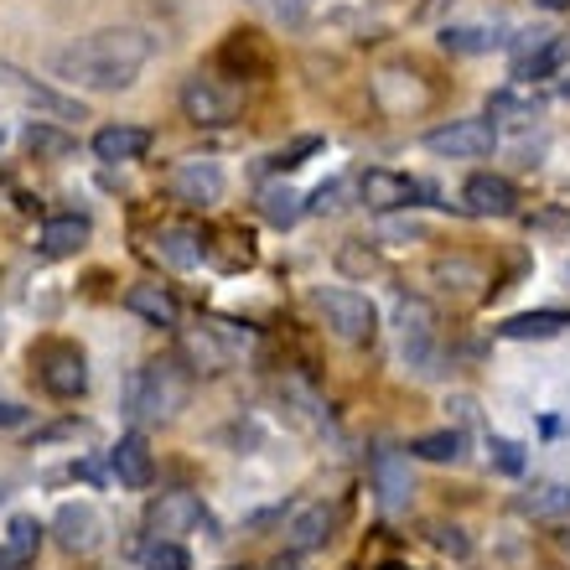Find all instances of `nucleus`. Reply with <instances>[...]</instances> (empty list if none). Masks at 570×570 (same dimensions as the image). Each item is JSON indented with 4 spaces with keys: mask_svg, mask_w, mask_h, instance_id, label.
I'll list each match as a JSON object with an SVG mask.
<instances>
[{
    "mask_svg": "<svg viewBox=\"0 0 570 570\" xmlns=\"http://www.w3.org/2000/svg\"><path fill=\"white\" fill-rule=\"evenodd\" d=\"M259 213H265L271 228H296L301 213H306V197H301L296 187H285V181H271V187L259 193Z\"/></svg>",
    "mask_w": 570,
    "mask_h": 570,
    "instance_id": "23",
    "label": "nucleus"
},
{
    "mask_svg": "<svg viewBox=\"0 0 570 570\" xmlns=\"http://www.w3.org/2000/svg\"><path fill=\"white\" fill-rule=\"evenodd\" d=\"M171 193L181 197V203H218L224 197V166L218 161H181L177 171H171Z\"/></svg>",
    "mask_w": 570,
    "mask_h": 570,
    "instance_id": "15",
    "label": "nucleus"
},
{
    "mask_svg": "<svg viewBox=\"0 0 570 570\" xmlns=\"http://www.w3.org/2000/svg\"><path fill=\"white\" fill-rule=\"evenodd\" d=\"M146 524H150L156 540H161V534H187V529L203 524V503H197L193 493H161L156 503H150Z\"/></svg>",
    "mask_w": 570,
    "mask_h": 570,
    "instance_id": "16",
    "label": "nucleus"
},
{
    "mask_svg": "<svg viewBox=\"0 0 570 570\" xmlns=\"http://www.w3.org/2000/svg\"><path fill=\"white\" fill-rule=\"evenodd\" d=\"M488 451H493L498 472H509V478H519V472H524V446H519V441H503V435H493V441H488Z\"/></svg>",
    "mask_w": 570,
    "mask_h": 570,
    "instance_id": "31",
    "label": "nucleus"
},
{
    "mask_svg": "<svg viewBox=\"0 0 570 570\" xmlns=\"http://www.w3.org/2000/svg\"><path fill=\"white\" fill-rule=\"evenodd\" d=\"M332 529H337V509H327V503H312V509H301L291 524H285V550H296V556H306V550H322V544L332 540Z\"/></svg>",
    "mask_w": 570,
    "mask_h": 570,
    "instance_id": "19",
    "label": "nucleus"
},
{
    "mask_svg": "<svg viewBox=\"0 0 570 570\" xmlns=\"http://www.w3.org/2000/svg\"><path fill=\"white\" fill-rule=\"evenodd\" d=\"M534 94H524V89H503V94H493V115H524V120H534Z\"/></svg>",
    "mask_w": 570,
    "mask_h": 570,
    "instance_id": "32",
    "label": "nucleus"
},
{
    "mask_svg": "<svg viewBox=\"0 0 570 570\" xmlns=\"http://www.w3.org/2000/svg\"><path fill=\"white\" fill-rule=\"evenodd\" d=\"M37 544H42V524L31 519V513H16L11 524H6V540H0V550L16 560H37Z\"/></svg>",
    "mask_w": 570,
    "mask_h": 570,
    "instance_id": "26",
    "label": "nucleus"
},
{
    "mask_svg": "<svg viewBox=\"0 0 570 570\" xmlns=\"http://www.w3.org/2000/svg\"><path fill=\"white\" fill-rule=\"evenodd\" d=\"M374 488H379V503H384V513H405L410 509V462L405 451L394 446H379L374 451Z\"/></svg>",
    "mask_w": 570,
    "mask_h": 570,
    "instance_id": "12",
    "label": "nucleus"
},
{
    "mask_svg": "<svg viewBox=\"0 0 570 570\" xmlns=\"http://www.w3.org/2000/svg\"><path fill=\"white\" fill-rule=\"evenodd\" d=\"M140 570H193V556L177 540H150L146 556H140Z\"/></svg>",
    "mask_w": 570,
    "mask_h": 570,
    "instance_id": "28",
    "label": "nucleus"
},
{
    "mask_svg": "<svg viewBox=\"0 0 570 570\" xmlns=\"http://www.w3.org/2000/svg\"><path fill=\"white\" fill-rule=\"evenodd\" d=\"M534 6H544V11H570V0H534Z\"/></svg>",
    "mask_w": 570,
    "mask_h": 570,
    "instance_id": "36",
    "label": "nucleus"
},
{
    "mask_svg": "<svg viewBox=\"0 0 570 570\" xmlns=\"http://www.w3.org/2000/svg\"><path fill=\"white\" fill-rule=\"evenodd\" d=\"M566 58H570L566 37H556V31H529L524 42H519V52H513V73L524 78V83H534V78L556 73Z\"/></svg>",
    "mask_w": 570,
    "mask_h": 570,
    "instance_id": "11",
    "label": "nucleus"
},
{
    "mask_svg": "<svg viewBox=\"0 0 570 570\" xmlns=\"http://www.w3.org/2000/svg\"><path fill=\"white\" fill-rule=\"evenodd\" d=\"M109 472H115L125 488H150V478H156V456H150L146 435L140 431L120 435V441L109 446Z\"/></svg>",
    "mask_w": 570,
    "mask_h": 570,
    "instance_id": "14",
    "label": "nucleus"
},
{
    "mask_svg": "<svg viewBox=\"0 0 570 570\" xmlns=\"http://www.w3.org/2000/svg\"><path fill=\"white\" fill-rule=\"evenodd\" d=\"M37 379H42V390L52 400H78L89 390V363H83V353L73 343H52L37 353Z\"/></svg>",
    "mask_w": 570,
    "mask_h": 570,
    "instance_id": "5",
    "label": "nucleus"
},
{
    "mask_svg": "<svg viewBox=\"0 0 570 570\" xmlns=\"http://www.w3.org/2000/svg\"><path fill=\"white\" fill-rule=\"evenodd\" d=\"M89 218L83 213H62V218H47L42 224V234H37V249H42L47 259H68V255H78L83 244H89Z\"/></svg>",
    "mask_w": 570,
    "mask_h": 570,
    "instance_id": "20",
    "label": "nucleus"
},
{
    "mask_svg": "<svg viewBox=\"0 0 570 570\" xmlns=\"http://www.w3.org/2000/svg\"><path fill=\"white\" fill-rule=\"evenodd\" d=\"M498 146V125L493 120H451L435 125L425 136V150L435 156H456V161H472V156H488Z\"/></svg>",
    "mask_w": 570,
    "mask_h": 570,
    "instance_id": "6",
    "label": "nucleus"
},
{
    "mask_svg": "<svg viewBox=\"0 0 570 570\" xmlns=\"http://www.w3.org/2000/svg\"><path fill=\"white\" fill-rule=\"evenodd\" d=\"M21 146L37 156V161H68L78 150V140L68 136V130H58V125H47V120H37V125H27V136H21Z\"/></svg>",
    "mask_w": 570,
    "mask_h": 570,
    "instance_id": "24",
    "label": "nucleus"
},
{
    "mask_svg": "<svg viewBox=\"0 0 570 570\" xmlns=\"http://www.w3.org/2000/svg\"><path fill=\"white\" fill-rule=\"evenodd\" d=\"M384 570H410V566H384Z\"/></svg>",
    "mask_w": 570,
    "mask_h": 570,
    "instance_id": "38",
    "label": "nucleus"
},
{
    "mask_svg": "<svg viewBox=\"0 0 570 570\" xmlns=\"http://www.w3.org/2000/svg\"><path fill=\"white\" fill-rule=\"evenodd\" d=\"M566 327H570L566 312H524V316L498 322V337H509V343H529V337H560Z\"/></svg>",
    "mask_w": 570,
    "mask_h": 570,
    "instance_id": "22",
    "label": "nucleus"
},
{
    "mask_svg": "<svg viewBox=\"0 0 570 570\" xmlns=\"http://www.w3.org/2000/svg\"><path fill=\"white\" fill-rule=\"evenodd\" d=\"M0 150H6V125H0Z\"/></svg>",
    "mask_w": 570,
    "mask_h": 570,
    "instance_id": "37",
    "label": "nucleus"
},
{
    "mask_svg": "<svg viewBox=\"0 0 570 570\" xmlns=\"http://www.w3.org/2000/svg\"><path fill=\"white\" fill-rule=\"evenodd\" d=\"M181 115L193 125H203V130H218V125H234V115H239V99H234V89H224L218 78H187L181 83Z\"/></svg>",
    "mask_w": 570,
    "mask_h": 570,
    "instance_id": "4",
    "label": "nucleus"
},
{
    "mask_svg": "<svg viewBox=\"0 0 570 570\" xmlns=\"http://www.w3.org/2000/svg\"><path fill=\"white\" fill-rule=\"evenodd\" d=\"M400 332H405V358L435 374V312L425 301H400Z\"/></svg>",
    "mask_w": 570,
    "mask_h": 570,
    "instance_id": "10",
    "label": "nucleus"
},
{
    "mask_svg": "<svg viewBox=\"0 0 570 570\" xmlns=\"http://www.w3.org/2000/svg\"><path fill=\"white\" fill-rule=\"evenodd\" d=\"M410 456H421V462H456L462 456V435L456 431H425L410 441Z\"/></svg>",
    "mask_w": 570,
    "mask_h": 570,
    "instance_id": "27",
    "label": "nucleus"
},
{
    "mask_svg": "<svg viewBox=\"0 0 570 570\" xmlns=\"http://www.w3.org/2000/svg\"><path fill=\"white\" fill-rule=\"evenodd\" d=\"M125 312H136L140 322H150V327H177V301L166 296L161 285H130L125 291Z\"/></svg>",
    "mask_w": 570,
    "mask_h": 570,
    "instance_id": "21",
    "label": "nucleus"
},
{
    "mask_svg": "<svg viewBox=\"0 0 570 570\" xmlns=\"http://www.w3.org/2000/svg\"><path fill=\"white\" fill-rule=\"evenodd\" d=\"M187 405V374L181 363H140L136 374L125 379V415L130 421H171Z\"/></svg>",
    "mask_w": 570,
    "mask_h": 570,
    "instance_id": "2",
    "label": "nucleus"
},
{
    "mask_svg": "<svg viewBox=\"0 0 570 570\" xmlns=\"http://www.w3.org/2000/svg\"><path fill=\"white\" fill-rule=\"evenodd\" d=\"M16 425H27V410L16 400H0V431H16Z\"/></svg>",
    "mask_w": 570,
    "mask_h": 570,
    "instance_id": "34",
    "label": "nucleus"
},
{
    "mask_svg": "<svg viewBox=\"0 0 570 570\" xmlns=\"http://www.w3.org/2000/svg\"><path fill=\"white\" fill-rule=\"evenodd\" d=\"M337 208H343V181H327V187L306 203V213H337Z\"/></svg>",
    "mask_w": 570,
    "mask_h": 570,
    "instance_id": "33",
    "label": "nucleus"
},
{
    "mask_svg": "<svg viewBox=\"0 0 570 570\" xmlns=\"http://www.w3.org/2000/svg\"><path fill=\"white\" fill-rule=\"evenodd\" d=\"M316 312L327 316V327L337 343L347 347H363V343H374V332H379V312H374V301L358 296V291H316Z\"/></svg>",
    "mask_w": 570,
    "mask_h": 570,
    "instance_id": "3",
    "label": "nucleus"
},
{
    "mask_svg": "<svg viewBox=\"0 0 570 570\" xmlns=\"http://www.w3.org/2000/svg\"><path fill=\"white\" fill-rule=\"evenodd\" d=\"M187 353L197 358V368H203V374H218V368L228 363V353L213 343V332H203V337H187Z\"/></svg>",
    "mask_w": 570,
    "mask_h": 570,
    "instance_id": "30",
    "label": "nucleus"
},
{
    "mask_svg": "<svg viewBox=\"0 0 570 570\" xmlns=\"http://www.w3.org/2000/svg\"><path fill=\"white\" fill-rule=\"evenodd\" d=\"M566 509H570V488H560V482H544V488H534L524 498V513H534V519H560Z\"/></svg>",
    "mask_w": 570,
    "mask_h": 570,
    "instance_id": "29",
    "label": "nucleus"
},
{
    "mask_svg": "<svg viewBox=\"0 0 570 570\" xmlns=\"http://www.w3.org/2000/svg\"><path fill=\"white\" fill-rule=\"evenodd\" d=\"M52 540L68 550V556H94L105 544V519L94 503H62L58 519H52Z\"/></svg>",
    "mask_w": 570,
    "mask_h": 570,
    "instance_id": "7",
    "label": "nucleus"
},
{
    "mask_svg": "<svg viewBox=\"0 0 570 570\" xmlns=\"http://www.w3.org/2000/svg\"><path fill=\"white\" fill-rule=\"evenodd\" d=\"M0 570H31V560H16V556H6V550H0Z\"/></svg>",
    "mask_w": 570,
    "mask_h": 570,
    "instance_id": "35",
    "label": "nucleus"
},
{
    "mask_svg": "<svg viewBox=\"0 0 570 570\" xmlns=\"http://www.w3.org/2000/svg\"><path fill=\"white\" fill-rule=\"evenodd\" d=\"M94 156L109 166H120V161H140L150 150V130L146 125H105V130H94Z\"/></svg>",
    "mask_w": 570,
    "mask_h": 570,
    "instance_id": "17",
    "label": "nucleus"
},
{
    "mask_svg": "<svg viewBox=\"0 0 570 570\" xmlns=\"http://www.w3.org/2000/svg\"><path fill=\"white\" fill-rule=\"evenodd\" d=\"M0 83H6L16 99H27L31 109H42V115H58V120H83V105H78V99H62V94L42 89V83H31L27 73H16V68H6V62H0Z\"/></svg>",
    "mask_w": 570,
    "mask_h": 570,
    "instance_id": "18",
    "label": "nucleus"
},
{
    "mask_svg": "<svg viewBox=\"0 0 570 570\" xmlns=\"http://www.w3.org/2000/svg\"><path fill=\"white\" fill-rule=\"evenodd\" d=\"M150 52H156V42L140 27H105L94 37H83V42L62 47L52 58V68H58V78L78 83V89H130L140 78V68L150 62Z\"/></svg>",
    "mask_w": 570,
    "mask_h": 570,
    "instance_id": "1",
    "label": "nucleus"
},
{
    "mask_svg": "<svg viewBox=\"0 0 570 570\" xmlns=\"http://www.w3.org/2000/svg\"><path fill=\"white\" fill-rule=\"evenodd\" d=\"M358 197L374 213H394V208H415V203H425L431 187L415 181V177H400V171H363Z\"/></svg>",
    "mask_w": 570,
    "mask_h": 570,
    "instance_id": "8",
    "label": "nucleus"
},
{
    "mask_svg": "<svg viewBox=\"0 0 570 570\" xmlns=\"http://www.w3.org/2000/svg\"><path fill=\"white\" fill-rule=\"evenodd\" d=\"M150 249H156V259H161V265H171V271H197V265H203V255H208L203 234H197V228H187V224L156 228Z\"/></svg>",
    "mask_w": 570,
    "mask_h": 570,
    "instance_id": "13",
    "label": "nucleus"
},
{
    "mask_svg": "<svg viewBox=\"0 0 570 570\" xmlns=\"http://www.w3.org/2000/svg\"><path fill=\"white\" fill-rule=\"evenodd\" d=\"M441 47H446V52H462V58L493 52V47H503V27H446L441 31Z\"/></svg>",
    "mask_w": 570,
    "mask_h": 570,
    "instance_id": "25",
    "label": "nucleus"
},
{
    "mask_svg": "<svg viewBox=\"0 0 570 570\" xmlns=\"http://www.w3.org/2000/svg\"><path fill=\"white\" fill-rule=\"evenodd\" d=\"M456 208H462L466 218H509V213L519 208V193H513V181H509V177L478 171V177H466L462 203H456Z\"/></svg>",
    "mask_w": 570,
    "mask_h": 570,
    "instance_id": "9",
    "label": "nucleus"
}]
</instances>
